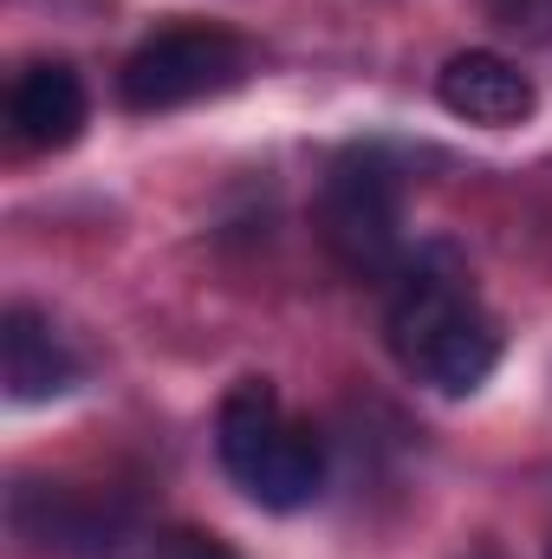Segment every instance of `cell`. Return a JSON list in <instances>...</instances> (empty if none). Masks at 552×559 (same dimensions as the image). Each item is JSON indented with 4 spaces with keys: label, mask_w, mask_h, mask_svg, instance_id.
Returning a JSON list of instances; mask_svg holds the SVG:
<instances>
[{
    "label": "cell",
    "mask_w": 552,
    "mask_h": 559,
    "mask_svg": "<svg viewBox=\"0 0 552 559\" xmlns=\"http://www.w3.org/2000/svg\"><path fill=\"white\" fill-rule=\"evenodd\" d=\"M391 352L416 384L442 391V397H468L494 378L501 365V332L481 312L475 286L461 274V261L448 248H429L397 267L391 286V312H384Z\"/></svg>",
    "instance_id": "cell-1"
},
{
    "label": "cell",
    "mask_w": 552,
    "mask_h": 559,
    "mask_svg": "<svg viewBox=\"0 0 552 559\" xmlns=\"http://www.w3.org/2000/svg\"><path fill=\"white\" fill-rule=\"evenodd\" d=\"M13 527H20V540H39L52 554H79V559L111 547V514L92 508V501H79V495H65V488L20 481L13 488Z\"/></svg>",
    "instance_id": "cell-8"
},
{
    "label": "cell",
    "mask_w": 552,
    "mask_h": 559,
    "mask_svg": "<svg viewBox=\"0 0 552 559\" xmlns=\"http://www.w3.org/2000/svg\"><path fill=\"white\" fill-rule=\"evenodd\" d=\"M248 72V46L221 26H169L156 39H143L118 72V92L131 111H182L195 98H215L228 85H241Z\"/></svg>",
    "instance_id": "cell-3"
},
{
    "label": "cell",
    "mask_w": 552,
    "mask_h": 559,
    "mask_svg": "<svg viewBox=\"0 0 552 559\" xmlns=\"http://www.w3.org/2000/svg\"><path fill=\"white\" fill-rule=\"evenodd\" d=\"M0 378H7L13 404H52V397H65L79 384V358L52 332L46 312L7 306V319H0Z\"/></svg>",
    "instance_id": "cell-5"
},
{
    "label": "cell",
    "mask_w": 552,
    "mask_h": 559,
    "mask_svg": "<svg viewBox=\"0 0 552 559\" xmlns=\"http://www.w3.org/2000/svg\"><path fill=\"white\" fill-rule=\"evenodd\" d=\"M312 228L345 274L391 280L404 267V182L384 163V150H345L332 163Z\"/></svg>",
    "instance_id": "cell-2"
},
{
    "label": "cell",
    "mask_w": 552,
    "mask_h": 559,
    "mask_svg": "<svg viewBox=\"0 0 552 559\" xmlns=\"http://www.w3.org/2000/svg\"><path fill=\"white\" fill-rule=\"evenodd\" d=\"M261 508H274V514H292V508H305V501H319V488H325V449H319V436L305 429V423H286L274 442L235 475Z\"/></svg>",
    "instance_id": "cell-7"
},
{
    "label": "cell",
    "mask_w": 552,
    "mask_h": 559,
    "mask_svg": "<svg viewBox=\"0 0 552 559\" xmlns=\"http://www.w3.org/2000/svg\"><path fill=\"white\" fill-rule=\"evenodd\" d=\"M279 429H286L279 391L267 384V378H241V384L221 397V411H215V449H221V468H228V475H241V468L274 442Z\"/></svg>",
    "instance_id": "cell-9"
},
{
    "label": "cell",
    "mask_w": 552,
    "mask_h": 559,
    "mask_svg": "<svg viewBox=\"0 0 552 559\" xmlns=\"http://www.w3.org/2000/svg\"><path fill=\"white\" fill-rule=\"evenodd\" d=\"M461 559H507V554H501V547H468Z\"/></svg>",
    "instance_id": "cell-11"
},
{
    "label": "cell",
    "mask_w": 552,
    "mask_h": 559,
    "mask_svg": "<svg viewBox=\"0 0 552 559\" xmlns=\"http://www.w3.org/2000/svg\"><path fill=\"white\" fill-rule=\"evenodd\" d=\"M143 559H235V547H228V540H215V534L176 527V534H163V540H156Z\"/></svg>",
    "instance_id": "cell-10"
},
{
    "label": "cell",
    "mask_w": 552,
    "mask_h": 559,
    "mask_svg": "<svg viewBox=\"0 0 552 559\" xmlns=\"http://www.w3.org/2000/svg\"><path fill=\"white\" fill-rule=\"evenodd\" d=\"M7 118H13V138L33 143V150H65L79 143L92 105H85V79L59 59H39L13 79V98H7Z\"/></svg>",
    "instance_id": "cell-6"
},
{
    "label": "cell",
    "mask_w": 552,
    "mask_h": 559,
    "mask_svg": "<svg viewBox=\"0 0 552 559\" xmlns=\"http://www.w3.org/2000/svg\"><path fill=\"white\" fill-rule=\"evenodd\" d=\"M435 98H442L448 118L481 124V131H514V124H527L533 105H540L533 79H527L514 59L481 52V46H475V52H455V59L435 72Z\"/></svg>",
    "instance_id": "cell-4"
}]
</instances>
